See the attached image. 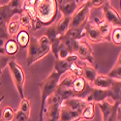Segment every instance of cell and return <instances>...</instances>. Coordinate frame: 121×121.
Wrapping results in <instances>:
<instances>
[{
  "label": "cell",
  "mask_w": 121,
  "mask_h": 121,
  "mask_svg": "<svg viewBox=\"0 0 121 121\" xmlns=\"http://www.w3.org/2000/svg\"><path fill=\"white\" fill-rule=\"evenodd\" d=\"M88 2L91 8H98V7H102L106 1H104V0H89Z\"/></svg>",
  "instance_id": "cell-34"
},
{
  "label": "cell",
  "mask_w": 121,
  "mask_h": 121,
  "mask_svg": "<svg viewBox=\"0 0 121 121\" xmlns=\"http://www.w3.org/2000/svg\"><path fill=\"white\" fill-rule=\"evenodd\" d=\"M22 112L30 115V110H31V104H30V100L28 98H23L22 99V102L21 105H19V109Z\"/></svg>",
  "instance_id": "cell-30"
},
{
  "label": "cell",
  "mask_w": 121,
  "mask_h": 121,
  "mask_svg": "<svg viewBox=\"0 0 121 121\" xmlns=\"http://www.w3.org/2000/svg\"><path fill=\"white\" fill-rule=\"evenodd\" d=\"M70 23H71V17H63L58 22L57 25H55L58 37H61L67 33V31L70 28Z\"/></svg>",
  "instance_id": "cell-23"
},
{
  "label": "cell",
  "mask_w": 121,
  "mask_h": 121,
  "mask_svg": "<svg viewBox=\"0 0 121 121\" xmlns=\"http://www.w3.org/2000/svg\"><path fill=\"white\" fill-rule=\"evenodd\" d=\"M5 99V96L3 95V96H0V105H1V103L3 102V100Z\"/></svg>",
  "instance_id": "cell-35"
},
{
  "label": "cell",
  "mask_w": 121,
  "mask_h": 121,
  "mask_svg": "<svg viewBox=\"0 0 121 121\" xmlns=\"http://www.w3.org/2000/svg\"><path fill=\"white\" fill-rule=\"evenodd\" d=\"M14 121H31V118H30V115L22 112L21 110H17L15 112Z\"/></svg>",
  "instance_id": "cell-33"
},
{
  "label": "cell",
  "mask_w": 121,
  "mask_h": 121,
  "mask_svg": "<svg viewBox=\"0 0 121 121\" xmlns=\"http://www.w3.org/2000/svg\"><path fill=\"white\" fill-rule=\"evenodd\" d=\"M13 121H14V120H13Z\"/></svg>",
  "instance_id": "cell-37"
},
{
  "label": "cell",
  "mask_w": 121,
  "mask_h": 121,
  "mask_svg": "<svg viewBox=\"0 0 121 121\" xmlns=\"http://www.w3.org/2000/svg\"><path fill=\"white\" fill-rule=\"evenodd\" d=\"M56 6L64 17H72L76 10L78 9V1L76 0H57Z\"/></svg>",
  "instance_id": "cell-15"
},
{
  "label": "cell",
  "mask_w": 121,
  "mask_h": 121,
  "mask_svg": "<svg viewBox=\"0 0 121 121\" xmlns=\"http://www.w3.org/2000/svg\"><path fill=\"white\" fill-rule=\"evenodd\" d=\"M102 10L105 21L107 22L114 27H121V17L116 10L110 5L109 1H106L104 3V5L102 6Z\"/></svg>",
  "instance_id": "cell-11"
},
{
  "label": "cell",
  "mask_w": 121,
  "mask_h": 121,
  "mask_svg": "<svg viewBox=\"0 0 121 121\" xmlns=\"http://www.w3.org/2000/svg\"><path fill=\"white\" fill-rule=\"evenodd\" d=\"M95 106L94 103H88L82 112V120H92L95 117Z\"/></svg>",
  "instance_id": "cell-24"
},
{
  "label": "cell",
  "mask_w": 121,
  "mask_h": 121,
  "mask_svg": "<svg viewBox=\"0 0 121 121\" xmlns=\"http://www.w3.org/2000/svg\"><path fill=\"white\" fill-rule=\"evenodd\" d=\"M97 76H98V73H97L96 68L88 66L86 64L82 65V78L86 80L87 83L91 85Z\"/></svg>",
  "instance_id": "cell-19"
},
{
  "label": "cell",
  "mask_w": 121,
  "mask_h": 121,
  "mask_svg": "<svg viewBox=\"0 0 121 121\" xmlns=\"http://www.w3.org/2000/svg\"><path fill=\"white\" fill-rule=\"evenodd\" d=\"M91 9L92 8L88 1H83V3L79 7H78L76 12L72 16L70 28H78V29L84 28L85 24L89 21V16H90Z\"/></svg>",
  "instance_id": "cell-7"
},
{
  "label": "cell",
  "mask_w": 121,
  "mask_h": 121,
  "mask_svg": "<svg viewBox=\"0 0 121 121\" xmlns=\"http://www.w3.org/2000/svg\"><path fill=\"white\" fill-rule=\"evenodd\" d=\"M14 57L8 56L6 54H0V76L2 75L3 70L8 66V63L11 61Z\"/></svg>",
  "instance_id": "cell-32"
},
{
  "label": "cell",
  "mask_w": 121,
  "mask_h": 121,
  "mask_svg": "<svg viewBox=\"0 0 121 121\" xmlns=\"http://www.w3.org/2000/svg\"><path fill=\"white\" fill-rule=\"evenodd\" d=\"M30 34L28 33V31L26 29H22L19 30L18 33L17 34V39H16V42L17 43L18 47L22 48H27L28 44H29V41H30Z\"/></svg>",
  "instance_id": "cell-20"
},
{
  "label": "cell",
  "mask_w": 121,
  "mask_h": 121,
  "mask_svg": "<svg viewBox=\"0 0 121 121\" xmlns=\"http://www.w3.org/2000/svg\"><path fill=\"white\" fill-rule=\"evenodd\" d=\"M8 67L11 73V77L13 79V82L17 90L18 95L22 99L25 98L24 94V84H25V74L22 67L16 61L15 57L8 63Z\"/></svg>",
  "instance_id": "cell-4"
},
{
  "label": "cell",
  "mask_w": 121,
  "mask_h": 121,
  "mask_svg": "<svg viewBox=\"0 0 121 121\" xmlns=\"http://www.w3.org/2000/svg\"><path fill=\"white\" fill-rule=\"evenodd\" d=\"M118 85H121L120 82L108 78V76H104V75H98L91 84L92 87L99 89H113Z\"/></svg>",
  "instance_id": "cell-14"
},
{
  "label": "cell",
  "mask_w": 121,
  "mask_h": 121,
  "mask_svg": "<svg viewBox=\"0 0 121 121\" xmlns=\"http://www.w3.org/2000/svg\"><path fill=\"white\" fill-rule=\"evenodd\" d=\"M108 98L112 99L113 102H120V85L114 87L113 89H99L91 87L84 100L87 103L98 104Z\"/></svg>",
  "instance_id": "cell-3"
},
{
  "label": "cell",
  "mask_w": 121,
  "mask_h": 121,
  "mask_svg": "<svg viewBox=\"0 0 121 121\" xmlns=\"http://www.w3.org/2000/svg\"><path fill=\"white\" fill-rule=\"evenodd\" d=\"M48 39H49V41L50 43H52V41H54V40H56L58 37V34H57V31H56V27L55 25H52V26H49L48 29H47V31H46V34H45Z\"/></svg>",
  "instance_id": "cell-31"
},
{
  "label": "cell",
  "mask_w": 121,
  "mask_h": 121,
  "mask_svg": "<svg viewBox=\"0 0 121 121\" xmlns=\"http://www.w3.org/2000/svg\"><path fill=\"white\" fill-rule=\"evenodd\" d=\"M22 0L8 1L5 5H0V24H8L15 15H21L22 11Z\"/></svg>",
  "instance_id": "cell-6"
},
{
  "label": "cell",
  "mask_w": 121,
  "mask_h": 121,
  "mask_svg": "<svg viewBox=\"0 0 121 121\" xmlns=\"http://www.w3.org/2000/svg\"><path fill=\"white\" fill-rule=\"evenodd\" d=\"M88 103L84 99L82 98H78V97H72V98H69L65 101L62 102V106L68 108L69 109L73 110V112H78L82 114V112L83 110V108H85V106Z\"/></svg>",
  "instance_id": "cell-16"
},
{
  "label": "cell",
  "mask_w": 121,
  "mask_h": 121,
  "mask_svg": "<svg viewBox=\"0 0 121 121\" xmlns=\"http://www.w3.org/2000/svg\"><path fill=\"white\" fill-rule=\"evenodd\" d=\"M18 48H19V47H18L17 43L16 42V40L13 39V38H10L8 41L5 43L4 52H5V54L6 55L14 57V55H16L17 53Z\"/></svg>",
  "instance_id": "cell-21"
},
{
  "label": "cell",
  "mask_w": 121,
  "mask_h": 121,
  "mask_svg": "<svg viewBox=\"0 0 121 121\" xmlns=\"http://www.w3.org/2000/svg\"><path fill=\"white\" fill-rule=\"evenodd\" d=\"M0 85H1V83H0Z\"/></svg>",
  "instance_id": "cell-36"
},
{
  "label": "cell",
  "mask_w": 121,
  "mask_h": 121,
  "mask_svg": "<svg viewBox=\"0 0 121 121\" xmlns=\"http://www.w3.org/2000/svg\"><path fill=\"white\" fill-rule=\"evenodd\" d=\"M83 35L88 40L89 42L94 44H100L106 42L102 35L100 34L99 30L96 26V24L93 22V21H88L83 28Z\"/></svg>",
  "instance_id": "cell-13"
},
{
  "label": "cell",
  "mask_w": 121,
  "mask_h": 121,
  "mask_svg": "<svg viewBox=\"0 0 121 121\" xmlns=\"http://www.w3.org/2000/svg\"><path fill=\"white\" fill-rule=\"evenodd\" d=\"M11 38L7 32V24H0V54H5V43Z\"/></svg>",
  "instance_id": "cell-25"
},
{
  "label": "cell",
  "mask_w": 121,
  "mask_h": 121,
  "mask_svg": "<svg viewBox=\"0 0 121 121\" xmlns=\"http://www.w3.org/2000/svg\"><path fill=\"white\" fill-rule=\"evenodd\" d=\"M61 75L57 72L53 71L42 82L39 83L40 89H41V107H40V112H39V121H44V112L47 100L54 94L56 87L59 83V80L61 79Z\"/></svg>",
  "instance_id": "cell-2"
},
{
  "label": "cell",
  "mask_w": 121,
  "mask_h": 121,
  "mask_svg": "<svg viewBox=\"0 0 121 121\" xmlns=\"http://www.w3.org/2000/svg\"><path fill=\"white\" fill-rule=\"evenodd\" d=\"M82 114L73 112L68 108L61 105L60 108V114H59V121H82Z\"/></svg>",
  "instance_id": "cell-18"
},
{
  "label": "cell",
  "mask_w": 121,
  "mask_h": 121,
  "mask_svg": "<svg viewBox=\"0 0 121 121\" xmlns=\"http://www.w3.org/2000/svg\"><path fill=\"white\" fill-rule=\"evenodd\" d=\"M63 101L56 94H52L48 100L44 112V121H59L60 108Z\"/></svg>",
  "instance_id": "cell-8"
},
{
  "label": "cell",
  "mask_w": 121,
  "mask_h": 121,
  "mask_svg": "<svg viewBox=\"0 0 121 121\" xmlns=\"http://www.w3.org/2000/svg\"><path fill=\"white\" fill-rule=\"evenodd\" d=\"M15 110L12 107H5L1 112V120L0 121H13L15 118Z\"/></svg>",
  "instance_id": "cell-26"
},
{
  "label": "cell",
  "mask_w": 121,
  "mask_h": 121,
  "mask_svg": "<svg viewBox=\"0 0 121 121\" xmlns=\"http://www.w3.org/2000/svg\"><path fill=\"white\" fill-rule=\"evenodd\" d=\"M36 21L42 26L52 25L58 15L56 1L54 0H36Z\"/></svg>",
  "instance_id": "cell-1"
},
{
  "label": "cell",
  "mask_w": 121,
  "mask_h": 121,
  "mask_svg": "<svg viewBox=\"0 0 121 121\" xmlns=\"http://www.w3.org/2000/svg\"><path fill=\"white\" fill-rule=\"evenodd\" d=\"M27 48H28L27 57H26L27 66H31L33 63H35L40 59H42L44 56H46L50 52V48H45V47L40 46L38 43V39L35 37L30 38V41H29Z\"/></svg>",
  "instance_id": "cell-5"
},
{
  "label": "cell",
  "mask_w": 121,
  "mask_h": 121,
  "mask_svg": "<svg viewBox=\"0 0 121 121\" xmlns=\"http://www.w3.org/2000/svg\"><path fill=\"white\" fill-rule=\"evenodd\" d=\"M19 29H21V23L18 21H11L7 24V32L10 37L18 33Z\"/></svg>",
  "instance_id": "cell-28"
},
{
  "label": "cell",
  "mask_w": 121,
  "mask_h": 121,
  "mask_svg": "<svg viewBox=\"0 0 121 121\" xmlns=\"http://www.w3.org/2000/svg\"><path fill=\"white\" fill-rule=\"evenodd\" d=\"M19 23H21V26H23L26 30L27 29H31L32 28V21L25 13H22L19 15V19H18Z\"/></svg>",
  "instance_id": "cell-29"
},
{
  "label": "cell",
  "mask_w": 121,
  "mask_h": 121,
  "mask_svg": "<svg viewBox=\"0 0 121 121\" xmlns=\"http://www.w3.org/2000/svg\"><path fill=\"white\" fill-rule=\"evenodd\" d=\"M93 22L96 24L100 34L102 35V37L104 38V40L106 42H110V33H112V26L110 25L108 22H107L105 19H100L98 17H95L93 19Z\"/></svg>",
  "instance_id": "cell-17"
},
{
  "label": "cell",
  "mask_w": 121,
  "mask_h": 121,
  "mask_svg": "<svg viewBox=\"0 0 121 121\" xmlns=\"http://www.w3.org/2000/svg\"><path fill=\"white\" fill-rule=\"evenodd\" d=\"M91 85L86 82V80L82 77H76L73 80L72 84V90L75 97L85 99L87 94L89 93L90 89H91Z\"/></svg>",
  "instance_id": "cell-12"
},
{
  "label": "cell",
  "mask_w": 121,
  "mask_h": 121,
  "mask_svg": "<svg viewBox=\"0 0 121 121\" xmlns=\"http://www.w3.org/2000/svg\"><path fill=\"white\" fill-rule=\"evenodd\" d=\"M76 77L72 74H70L69 72L67 73V76L59 80V83L56 87V90L54 94H56L62 101H65L69 98L75 97L73 90H72V84H73V80Z\"/></svg>",
  "instance_id": "cell-9"
},
{
  "label": "cell",
  "mask_w": 121,
  "mask_h": 121,
  "mask_svg": "<svg viewBox=\"0 0 121 121\" xmlns=\"http://www.w3.org/2000/svg\"><path fill=\"white\" fill-rule=\"evenodd\" d=\"M108 77L114 79V80H117V82H120V79H121V54H120V52L118 54V57L116 59L114 66L110 70Z\"/></svg>",
  "instance_id": "cell-22"
},
{
  "label": "cell",
  "mask_w": 121,
  "mask_h": 121,
  "mask_svg": "<svg viewBox=\"0 0 121 121\" xmlns=\"http://www.w3.org/2000/svg\"><path fill=\"white\" fill-rule=\"evenodd\" d=\"M110 42H112L115 46L120 47L121 45V27H114L110 33Z\"/></svg>",
  "instance_id": "cell-27"
},
{
  "label": "cell",
  "mask_w": 121,
  "mask_h": 121,
  "mask_svg": "<svg viewBox=\"0 0 121 121\" xmlns=\"http://www.w3.org/2000/svg\"><path fill=\"white\" fill-rule=\"evenodd\" d=\"M77 55V57L79 60H82V61H86L90 64L94 63V53H93V49L91 48V46L89 45V43L85 40H79L78 42L75 53Z\"/></svg>",
  "instance_id": "cell-10"
}]
</instances>
